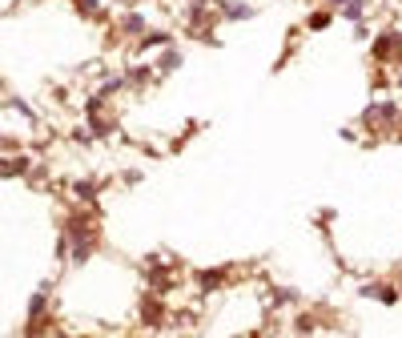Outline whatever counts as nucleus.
Segmentation results:
<instances>
[{
	"mask_svg": "<svg viewBox=\"0 0 402 338\" xmlns=\"http://www.w3.org/2000/svg\"><path fill=\"white\" fill-rule=\"evenodd\" d=\"M334 217H338V210H326V206H322V210L314 214V226H318V230H326V226H330Z\"/></svg>",
	"mask_w": 402,
	"mask_h": 338,
	"instance_id": "aec40b11",
	"label": "nucleus"
},
{
	"mask_svg": "<svg viewBox=\"0 0 402 338\" xmlns=\"http://www.w3.org/2000/svg\"><path fill=\"white\" fill-rule=\"evenodd\" d=\"M213 8L221 12L225 24H245L258 17V4H250V0H213Z\"/></svg>",
	"mask_w": 402,
	"mask_h": 338,
	"instance_id": "1a4fd4ad",
	"label": "nucleus"
},
{
	"mask_svg": "<svg viewBox=\"0 0 402 338\" xmlns=\"http://www.w3.org/2000/svg\"><path fill=\"white\" fill-rule=\"evenodd\" d=\"M24 145L21 137H8V133H0V153H21Z\"/></svg>",
	"mask_w": 402,
	"mask_h": 338,
	"instance_id": "a211bd4d",
	"label": "nucleus"
},
{
	"mask_svg": "<svg viewBox=\"0 0 402 338\" xmlns=\"http://www.w3.org/2000/svg\"><path fill=\"white\" fill-rule=\"evenodd\" d=\"M169 45H173V28H149L145 37L129 41V57H133V61H141V57L161 52V48H169Z\"/></svg>",
	"mask_w": 402,
	"mask_h": 338,
	"instance_id": "39448f33",
	"label": "nucleus"
},
{
	"mask_svg": "<svg viewBox=\"0 0 402 338\" xmlns=\"http://www.w3.org/2000/svg\"><path fill=\"white\" fill-rule=\"evenodd\" d=\"M181 65H185V52H181V48H177V45L161 48V52L153 57V69H157V77H161V81H165L169 72H177V69H181Z\"/></svg>",
	"mask_w": 402,
	"mask_h": 338,
	"instance_id": "ddd939ff",
	"label": "nucleus"
},
{
	"mask_svg": "<svg viewBox=\"0 0 402 338\" xmlns=\"http://www.w3.org/2000/svg\"><path fill=\"white\" fill-rule=\"evenodd\" d=\"M121 181H125V186H141L145 173H141V169H125V173H121Z\"/></svg>",
	"mask_w": 402,
	"mask_h": 338,
	"instance_id": "412c9836",
	"label": "nucleus"
},
{
	"mask_svg": "<svg viewBox=\"0 0 402 338\" xmlns=\"http://www.w3.org/2000/svg\"><path fill=\"white\" fill-rule=\"evenodd\" d=\"M394 93H402V69H394Z\"/></svg>",
	"mask_w": 402,
	"mask_h": 338,
	"instance_id": "b1692460",
	"label": "nucleus"
},
{
	"mask_svg": "<svg viewBox=\"0 0 402 338\" xmlns=\"http://www.w3.org/2000/svg\"><path fill=\"white\" fill-rule=\"evenodd\" d=\"M32 153H0V177H28L32 173Z\"/></svg>",
	"mask_w": 402,
	"mask_h": 338,
	"instance_id": "9b49d317",
	"label": "nucleus"
},
{
	"mask_svg": "<svg viewBox=\"0 0 402 338\" xmlns=\"http://www.w3.org/2000/svg\"><path fill=\"white\" fill-rule=\"evenodd\" d=\"M113 28L121 32V41H137V37L149 32V17H145L141 8H129V12H121L117 21H113Z\"/></svg>",
	"mask_w": 402,
	"mask_h": 338,
	"instance_id": "9d476101",
	"label": "nucleus"
},
{
	"mask_svg": "<svg viewBox=\"0 0 402 338\" xmlns=\"http://www.w3.org/2000/svg\"><path fill=\"white\" fill-rule=\"evenodd\" d=\"M217 24H225V21H221V12L213 4H205V8H185V37L190 41H201L205 48H217L221 45Z\"/></svg>",
	"mask_w": 402,
	"mask_h": 338,
	"instance_id": "f257e3e1",
	"label": "nucleus"
},
{
	"mask_svg": "<svg viewBox=\"0 0 402 338\" xmlns=\"http://www.w3.org/2000/svg\"><path fill=\"white\" fill-rule=\"evenodd\" d=\"M358 298H370V302H379V306H386V310H394V306L402 302V290L394 286V282L374 278V282H362V286H358Z\"/></svg>",
	"mask_w": 402,
	"mask_h": 338,
	"instance_id": "423d86ee",
	"label": "nucleus"
},
{
	"mask_svg": "<svg viewBox=\"0 0 402 338\" xmlns=\"http://www.w3.org/2000/svg\"><path fill=\"white\" fill-rule=\"evenodd\" d=\"M105 190H109V177H77V181L69 186V193H72L77 206H97Z\"/></svg>",
	"mask_w": 402,
	"mask_h": 338,
	"instance_id": "6e6552de",
	"label": "nucleus"
},
{
	"mask_svg": "<svg viewBox=\"0 0 402 338\" xmlns=\"http://www.w3.org/2000/svg\"><path fill=\"white\" fill-rule=\"evenodd\" d=\"M338 17H342V21H350V24L370 21V0H346V8H342Z\"/></svg>",
	"mask_w": 402,
	"mask_h": 338,
	"instance_id": "dca6fc26",
	"label": "nucleus"
},
{
	"mask_svg": "<svg viewBox=\"0 0 402 338\" xmlns=\"http://www.w3.org/2000/svg\"><path fill=\"white\" fill-rule=\"evenodd\" d=\"M69 4L77 8V17H85V21H109L105 0H69Z\"/></svg>",
	"mask_w": 402,
	"mask_h": 338,
	"instance_id": "4468645a",
	"label": "nucleus"
},
{
	"mask_svg": "<svg viewBox=\"0 0 402 338\" xmlns=\"http://www.w3.org/2000/svg\"><path fill=\"white\" fill-rule=\"evenodd\" d=\"M322 326V318L314 310H302V314H294V335H314Z\"/></svg>",
	"mask_w": 402,
	"mask_h": 338,
	"instance_id": "f3484780",
	"label": "nucleus"
},
{
	"mask_svg": "<svg viewBox=\"0 0 402 338\" xmlns=\"http://www.w3.org/2000/svg\"><path fill=\"white\" fill-rule=\"evenodd\" d=\"M326 8H334V12H342V8H346V0H326Z\"/></svg>",
	"mask_w": 402,
	"mask_h": 338,
	"instance_id": "5701e85b",
	"label": "nucleus"
},
{
	"mask_svg": "<svg viewBox=\"0 0 402 338\" xmlns=\"http://www.w3.org/2000/svg\"><path fill=\"white\" fill-rule=\"evenodd\" d=\"M137 318H141V326H149V330L169 326V322H173V318H169V294L145 290L141 298H137Z\"/></svg>",
	"mask_w": 402,
	"mask_h": 338,
	"instance_id": "7ed1b4c3",
	"label": "nucleus"
},
{
	"mask_svg": "<svg viewBox=\"0 0 402 338\" xmlns=\"http://www.w3.org/2000/svg\"><path fill=\"white\" fill-rule=\"evenodd\" d=\"M334 17H338V12L322 4V8H314V12L306 17V24H302V28H306V32H326V28L334 24Z\"/></svg>",
	"mask_w": 402,
	"mask_h": 338,
	"instance_id": "2eb2a0df",
	"label": "nucleus"
},
{
	"mask_svg": "<svg viewBox=\"0 0 402 338\" xmlns=\"http://www.w3.org/2000/svg\"><path fill=\"white\" fill-rule=\"evenodd\" d=\"M350 37H354L358 45H366V41L374 37V32H370V21H358V24H354V32H350Z\"/></svg>",
	"mask_w": 402,
	"mask_h": 338,
	"instance_id": "6ab92c4d",
	"label": "nucleus"
},
{
	"mask_svg": "<svg viewBox=\"0 0 402 338\" xmlns=\"http://www.w3.org/2000/svg\"><path fill=\"white\" fill-rule=\"evenodd\" d=\"M402 52V28L399 24H386L379 37L370 41V65H382V69H394Z\"/></svg>",
	"mask_w": 402,
	"mask_h": 338,
	"instance_id": "f03ea898",
	"label": "nucleus"
},
{
	"mask_svg": "<svg viewBox=\"0 0 402 338\" xmlns=\"http://www.w3.org/2000/svg\"><path fill=\"white\" fill-rule=\"evenodd\" d=\"M85 129L93 133V141H113L121 133L117 117H109V113H93V117H85Z\"/></svg>",
	"mask_w": 402,
	"mask_h": 338,
	"instance_id": "f8f14e48",
	"label": "nucleus"
},
{
	"mask_svg": "<svg viewBox=\"0 0 402 338\" xmlns=\"http://www.w3.org/2000/svg\"><path fill=\"white\" fill-rule=\"evenodd\" d=\"M230 278H234V266H205V270H193V286L197 294L205 298V294H217V290L230 286Z\"/></svg>",
	"mask_w": 402,
	"mask_h": 338,
	"instance_id": "20e7f679",
	"label": "nucleus"
},
{
	"mask_svg": "<svg viewBox=\"0 0 402 338\" xmlns=\"http://www.w3.org/2000/svg\"><path fill=\"white\" fill-rule=\"evenodd\" d=\"M390 137H394V141H399V145H402V125H399V129H394V133H390Z\"/></svg>",
	"mask_w": 402,
	"mask_h": 338,
	"instance_id": "393cba45",
	"label": "nucleus"
},
{
	"mask_svg": "<svg viewBox=\"0 0 402 338\" xmlns=\"http://www.w3.org/2000/svg\"><path fill=\"white\" fill-rule=\"evenodd\" d=\"M399 290H402V282H399Z\"/></svg>",
	"mask_w": 402,
	"mask_h": 338,
	"instance_id": "bb28decb",
	"label": "nucleus"
},
{
	"mask_svg": "<svg viewBox=\"0 0 402 338\" xmlns=\"http://www.w3.org/2000/svg\"><path fill=\"white\" fill-rule=\"evenodd\" d=\"M394 69H402V52H399V61H394Z\"/></svg>",
	"mask_w": 402,
	"mask_h": 338,
	"instance_id": "a878e982",
	"label": "nucleus"
},
{
	"mask_svg": "<svg viewBox=\"0 0 402 338\" xmlns=\"http://www.w3.org/2000/svg\"><path fill=\"white\" fill-rule=\"evenodd\" d=\"M185 8H205V4H213V0H181Z\"/></svg>",
	"mask_w": 402,
	"mask_h": 338,
	"instance_id": "4be33fe9",
	"label": "nucleus"
},
{
	"mask_svg": "<svg viewBox=\"0 0 402 338\" xmlns=\"http://www.w3.org/2000/svg\"><path fill=\"white\" fill-rule=\"evenodd\" d=\"M125 85H129L133 93H141V89L161 85V77L153 69V61H129V65H125Z\"/></svg>",
	"mask_w": 402,
	"mask_h": 338,
	"instance_id": "0eeeda50",
	"label": "nucleus"
}]
</instances>
